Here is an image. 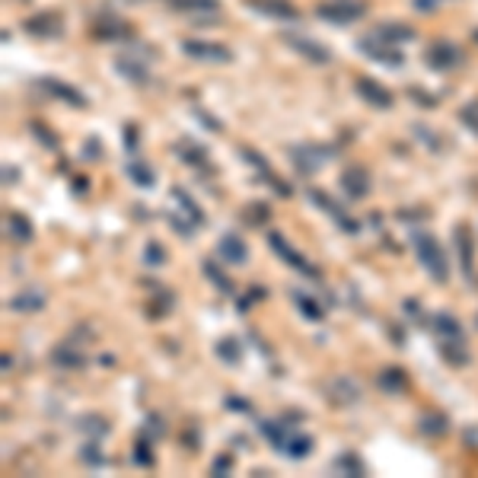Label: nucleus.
<instances>
[{
    "mask_svg": "<svg viewBox=\"0 0 478 478\" xmlns=\"http://www.w3.org/2000/svg\"><path fill=\"white\" fill-rule=\"evenodd\" d=\"M42 306H45L42 293H32V290L10 300V310H19V312H36V310H42Z\"/></svg>",
    "mask_w": 478,
    "mask_h": 478,
    "instance_id": "32",
    "label": "nucleus"
},
{
    "mask_svg": "<svg viewBox=\"0 0 478 478\" xmlns=\"http://www.w3.org/2000/svg\"><path fill=\"white\" fill-rule=\"evenodd\" d=\"M268 243H271V249H275L278 255H281L284 262L290 265V268H297V271H300V275H306V278H319V271L312 268V265L306 262V258L300 255L297 249H290V245H287V239H284L281 233H275V230H271V233H268Z\"/></svg>",
    "mask_w": 478,
    "mask_h": 478,
    "instance_id": "7",
    "label": "nucleus"
},
{
    "mask_svg": "<svg viewBox=\"0 0 478 478\" xmlns=\"http://www.w3.org/2000/svg\"><path fill=\"white\" fill-rule=\"evenodd\" d=\"M424 58H427V64L434 67V71H453V67L462 61V51L453 42H434L427 48Z\"/></svg>",
    "mask_w": 478,
    "mask_h": 478,
    "instance_id": "8",
    "label": "nucleus"
},
{
    "mask_svg": "<svg viewBox=\"0 0 478 478\" xmlns=\"http://www.w3.org/2000/svg\"><path fill=\"white\" fill-rule=\"evenodd\" d=\"M6 233H10L13 243H19V245H29L32 243V223L26 220L23 214H6Z\"/></svg>",
    "mask_w": 478,
    "mask_h": 478,
    "instance_id": "20",
    "label": "nucleus"
},
{
    "mask_svg": "<svg viewBox=\"0 0 478 478\" xmlns=\"http://www.w3.org/2000/svg\"><path fill=\"white\" fill-rule=\"evenodd\" d=\"M421 430H427V434H443V430H447V421L437 418V415H427V418L421 421Z\"/></svg>",
    "mask_w": 478,
    "mask_h": 478,
    "instance_id": "42",
    "label": "nucleus"
},
{
    "mask_svg": "<svg viewBox=\"0 0 478 478\" xmlns=\"http://www.w3.org/2000/svg\"><path fill=\"white\" fill-rule=\"evenodd\" d=\"M4 169H6L4 179H6V182H16V169H13V166H4Z\"/></svg>",
    "mask_w": 478,
    "mask_h": 478,
    "instance_id": "46",
    "label": "nucleus"
},
{
    "mask_svg": "<svg viewBox=\"0 0 478 478\" xmlns=\"http://www.w3.org/2000/svg\"><path fill=\"white\" fill-rule=\"evenodd\" d=\"M147 262H150V265H160V262H166V255H163L160 243H150V245H147Z\"/></svg>",
    "mask_w": 478,
    "mask_h": 478,
    "instance_id": "43",
    "label": "nucleus"
},
{
    "mask_svg": "<svg viewBox=\"0 0 478 478\" xmlns=\"http://www.w3.org/2000/svg\"><path fill=\"white\" fill-rule=\"evenodd\" d=\"M26 32L36 39H58L64 36V23H61L58 13H39V16L26 19Z\"/></svg>",
    "mask_w": 478,
    "mask_h": 478,
    "instance_id": "9",
    "label": "nucleus"
},
{
    "mask_svg": "<svg viewBox=\"0 0 478 478\" xmlns=\"http://www.w3.org/2000/svg\"><path fill=\"white\" fill-rule=\"evenodd\" d=\"M83 462H93V466H102V456L96 453V447L90 443V447H83Z\"/></svg>",
    "mask_w": 478,
    "mask_h": 478,
    "instance_id": "45",
    "label": "nucleus"
},
{
    "mask_svg": "<svg viewBox=\"0 0 478 478\" xmlns=\"http://www.w3.org/2000/svg\"><path fill=\"white\" fill-rule=\"evenodd\" d=\"M456 236V245H459V258H462V271H466V278H472V233H469V227H456L453 230Z\"/></svg>",
    "mask_w": 478,
    "mask_h": 478,
    "instance_id": "22",
    "label": "nucleus"
},
{
    "mask_svg": "<svg viewBox=\"0 0 478 478\" xmlns=\"http://www.w3.org/2000/svg\"><path fill=\"white\" fill-rule=\"evenodd\" d=\"M440 354L449 360L453 367H462L469 364V351H466V341L462 338H453V341H440Z\"/></svg>",
    "mask_w": 478,
    "mask_h": 478,
    "instance_id": "27",
    "label": "nucleus"
},
{
    "mask_svg": "<svg viewBox=\"0 0 478 478\" xmlns=\"http://www.w3.org/2000/svg\"><path fill=\"white\" fill-rule=\"evenodd\" d=\"M51 364L58 367V370H64V373L83 370V367H86V354L77 351L73 345H58V347L51 351Z\"/></svg>",
    "mask_w": 478,
    "mask_h": 478,
    "instance_id": "14",
    "label": "nucleus"
},
{
    "mask_svg": "<svg viewBox=\"0 0 478 478\" xmlns=\"http://www.w3.org/2000/svg\"><path fill=\"white\" fill-rule=\"evenodd\" d=\"M284 42L293 48V51H300L306 61H312V64H329L332 61V51L325 45H319V42H312V39H306V36H284Z\"/></svg>",
    "mask_w": 478,
    "mask_h": 478,
    "instance_id": "10",
    "label": "nucleus"
},
{
    "mask_svg": "<svg viewBox=\"0 0 478 478\" xmlns=\"http://www.w3.org/2000/svg\"><path fill=\"white\" fill-rule=\"evenodd\" d=\"M243 217H249V223H265L268 220V208H265V204H249V208L243 210Z\"/></svg>",
    "mask_w": 478,
    "mask_h": 478,
    "instance_id": "40",
    "label": "nucleus"
},
{
    "mask_svg": "<svg viewBox=\"0 0 478 478\" xmlns=\"http://www.w3.org/2000/svg\"><path fill=\"white\" fill-rule=\"evenodd\" d=\"M459 118H462V125H466L469 131H472V134H478V99H472V102H469V106H462Z\"/></svg>",
    "mask_w": 478,
    "mask_h": 478,
    "instance_id": "38",
    "label": "nucleus"
},
{
    "mask_svg": "<svg viewBox=\"0 0 478 478\" xmlns=\"http://www.w3.org/2000/svg\"><path fill=\"white\" fill-rule=\"evenodd\" d=\"M316 13L329 23H338V26H347V23H357L360 16L367 13V4L364 0H325V4L316 6Z\"/></svg>",
    "mask_w": 478,
    "mask_h": 478,
    "instance_id": "2",
    "label": "nucleus"
},
{
    "mask_svg": "<svg viewBox=\"0 0 478 478\" xmlns=\"http://www.w3.org/2000/svg\"><path fill=\"white\" fill-rule=\"evenodd\" d=\"M115 67H118V73H121V77H128L131 83H147V80H150L147 64H143V61L128 58V54H121V58L115 61Z\"/></svg>",
    "mask_w": 478,
    "mask_h": 478,
    "instance_id": "19",
    "label": "nucleus"
},
{
    "mask_svg": "<svg viewBox=\"0 0 478 478\" xmlns=\"http://www.w3.org/2000/svg\"><path fill=\"white\" fill-rule=\"evenodd\" d=\"M310 449H312V437L297 434V430H293V434L287 437V443H284V456H290V459H306Z\"/></svg>",
    "mask_w": 478,
    "mask_h": 478,
    "instance_id": "25",
    "label": "nucleus"
},
{
    "mask_svg": "<svg viewBox=\"0 0 478 478\" xmlns=\"http://www.w3.org/2000/svg\"><path fill=\"white\" fill-rule=\"evenodd\" d=\"M32 134H36V138H42L48 150H54V147H58V134H54V131H48V128H45V125H39V121L32 125Z\"/></svg>",
    "mask_w": 478,
    "mask_h": 478,
    "instance_id": "41",
    "label": "nucleus"
},
{
    "mask_svg": "<svg viewBox=\"0 0 478 478\" xmlns=\"http://www.w3.org/2000/svg\"><path fill=\"white\" fill-rule=\"evenodd\" d=\"M182 51L195 61H210V64H230V61H233V51H230L227 45L201 42V39H188V42H182Z\"/></svg>",
    "mask_w": 478,
    "mask_h": 478,
    "instance_id": "5",
    "label": "nucleus"
},
{
    "mask_svg": "<svg viewBox=\"0 0 478 478\" xmlns=\"http://www.w3.org/2000/svg\"><path fill=\"white\" fill-rule=\"evenodd\" d=\"M329 156H332L329 150L312 147V143H300V147L290 150V160H293V166H297L300 176H312L325 160H329Z\"/></svg>",
    "mask_w": 478,
    "mask_h": 478,
    "instance_id": "6",
    "label": "nucleus"
},
{
    "mask_svg": "<svg viewBox=\"0 0 478 478\" xmlns=\"http://www.w3.org/2000/svg\"><path fill=\"white\" fill-rule=\"evenodd\" d=\"M475 42H478V29H475Z\"/></svg>",
    "mask_w": 478,
    "mask_h": 478,
    "instance_id": "48",
    "label": "nucleus"
},
{
    "mask_svg": "<svg viewBox=\"0 0 478 478\" xmlns=\"http://www.w3.org/2000/svg\"><path fill=\"white\" fill-rule=\"evenodd\" d=\"M380 386L386 389V392H402V389L408 386V380H405V370H399V367H389V370H382L380 373Z\"/></svg>",
    "mask_w": 478,
    "mask_h": 478,
    "instance_id": "31",
    "label": "nucleus"
},
{
    "mask_svg": "<svg viewBox=\"0 0 478 478\" xmlns=\"http://www.w3.org/2000/svg\"><path fill=\"white\" fill-rule=\"evenodd\" d=\"M176 13H185V16H214L220 13V0H169Z\"/></svg>",
    "mask_w": 478,
    "mask_h": 478,
    "instance_id": "18",
    "label": "nucleus"
},
{
    "mask_svg": "<svg viewBox=\"0 0 478 478\" xmlns=\"http://www.w3.org/2000/svg\"><path fill=\"white\" fill-rule=\"evenodd\" d=\"M354 86H357L360 99L370 102V106H377V108H389V106H392V93H389L382 83H377V80L357 77V80H354Z\"/></svg>",
    "mask_w": 478,
    "mask_h": 478,
    "instance_id": "13",
    "label": "nucleus"
},
{
    "mask_svg": "<svg viewBox=\"0 0 478 478\" xmlns=\"http://www.w3.org/2000/svg\"><path fill=\"white\" fill-rule=\"evenodd\" d=\"M128 176H131V179L138 182V185H143V188H153V182H156V176L150 173L147 163H131V166H128Z\"/></svg>",
    "mask_w": 478,
    "mask_h": 478,
    "instance_id": "35",
    "label": "nucleus"
},
{
    "mask_svg": "<svg viewBox=\"0 0 478 478\" xmlns=\"http://www.w3.org/2000/svg\"><path fill=\"white\" fill-rule=\"evenodd\" d=\"M293 303H297V310L303 312L306 319H312V322H319V319H322V306L316 303V300L310 297V293H293Z\"/></svg>",
    "mask_w": 478,
    "mask_h": 478,
    "instance_id": "30",
    "label": "nucleus"
},
{
    "mask_svg": "<svg viewBox=\"0 0 478 478\" xmlns=\"http://www.w3.org/2000/svg\"><path fill=\"white\" fill-rule=\"evenodd\" d=\"M243 156H245V160H249V163H252V166H255V169H258V176H262V179H265V182H268V185H271V188H275V191H278V195H281V198H290V185H287V182H281V179H278V176H275V173H271V166H268V163H265V160H262V156H258V153H255V150H243Z\"/></svg>",
    "mask_w": 478,
    "mask_h": 478,
    "instance_id": "17",
    "label": "nucleus"
},
{
    "mask_svg": "<svg viewBox=\"0 0 478 478\" xmlns=\"http://www.w3.org/2000/svg\"><path fill=\"white\" fill-rule=\"evenodd\" d=\"M341 191H345L351 201H360V198L370 191V176H367L364 166H347L341 173Z\"/></svg>",
    "mask_w": 478,
    "mask_h": 478,
    "instance_id": "11",
    "label": "nucleus"
},
{
    "mask_svg": "<svg viewBox=\"0 0 478 478\" xmlns=\"http://www.w3.org/2000/svg\"><path fill=\"white\" fill-rule=\"evenodd\" d=\"M332 395H338L335 402H357V386H354V380H335L332 382Z\"/></svg>",
    "mask_w": 478,
    "mask_h": 478,
    "instance_id": "34",
    "label": "nucleus"
},
{
    "mask_svg": "<svg viewBox=\"0 0 478 478\" xmlns=\"http://www.w3.org/2000/svg\"><path fill=\"white\" fill-rule=\"evenodd\" d=\"M39 90H48L54 99H64L67 106H77V108L86 106V99L80 96V90H73L71 83H61V80H54V77H42V80H39Z\"/></svg>",
    "mask_w": 478,
    "mask_h": 478,
    "instance_id": "16",
    "label": "nucleus"
},
{
    "mask_svg": "<svg viewBox=\"0 0 478 478\" xmlns=\"http://www.w3.org/2000/svg\"><path fill=\"white\" fill-rule=\"evenodd\" d=\"M258 430H262V437H265V440H268L275 449H281V453H284L287 437L293 434V430H287L284 424H278V421H262V424H258Z\"/></svg>",
    "mask_w": 478,
    "mask_h": 478,
    "instance_id": "26",
    "label": "nucleus"
},
{
    "mask_svg": "<svg viewBox=\"0 0 478 478\" xmlns=\"http://www.w3.org/2000/svg\"><path fill=\"white\" fill-rule=\"evenodd\" d=\"M138 143H134V128H128V150H134Z\"/></svg>",
    "mask_w": 478,
    "mask_h": 478,
    "instance_id": "47",
    "label": "nucleus"
},
{
    "mask_svg": "<svg viewBox=\"0 0 478 478\" xmlns=\"http://www.w3.org/2000/svg\"><path fill=\"white\" fill-rule=\"evenodd\" d=\"M217 354H220L227 364H236L239 357H243V347H239V341L236 338H223L220 345H217Z\"/></svg>",
    "mask_w": 478,
    "mask_h": 478,
    "instance_id": "37",
    "label": "nucleus"
},
{
    "mask_svg": "<svg viewBox=\"0 0 478 478\" xmlns=\"http://www.w3.org/2000/svg\"><path fill=\"white\" fill-rule=\"evenodd\" d=\"M179 156L188 163V166L208 169V150L198 147V143H191V147H188V141H182V143H179Z\"/></svg>",
    "mask_w": 478,
    "mask_h": 478,
    "instance_id": "28",
    "label": "nucleus"
},
{
    "mask_svg": "<svg viewBox=\"0 0 478 478\" xmlns=\"http://www.w3.org/2000/svg\"><path fill=\"white\" fill-rule=\"evenodd\" d=\"M415 255H418V262L424 265V271L434 281H447L449 278V265H447V252H443V245L437 243L430 233H415Z\"/></svg>",
    "mask_w": 478,
    "mask_h": 478,
    "instance_id": "1",
    "label": "nucleus"
},
{
    "mask_svg": "<svg viewBox=\"0 0 478 478\" xmlns=\"http://www.w3.org/2000/svg\"><path fill=\"white\" fill-rule=\"evenodd\" d=\"M204 275H208L210 281H214L217 287H220V293H233V281H230V278L223 275V271L217 268L214 262H210V258H208V262H204Z\"/></svg>",
    "mask_w": 478,
    "mask_h": 478,
    "instance_id": "36",
    "label": "nucleus"
},
{
    "mask_svg": "<svg viewBox=\"0 0 478 478\" xmlns=\"http://www.w3.org/2000/svg\"><path fill=\"white\" fill-rule=\"evenodd\" d=\"M173 198H176V204H179V208L185 210V217H188L191 227H195V230H198V227H204V210L198 208L195 201H191L185 188H173Z\"/></svg>",
    "mask_w": 478,
    "mask_h": 478,
    "instance_id": "23",
    "label": "nucleus"
},
{
    "mask_svg": "<svg viewBox=\"0 0 478 478\" xmlns=\"http://www.w3.org/2000/svg\"><path fill=\"white\" fill-rule=\"evenodd\" d=\"M377 36L395 45V42H412L415 29H412V26H405V23H382V26H377Z\"/></svg>",
    "mask_w": 478,
    "mask_h": 478,
    "instance_id": "24",
    "label": "nucleus"
},
{
    "mask_svg": "<svg viewBox=\"0 0 478 478\" xmlns=\"http://www.w3.org/2000/svg\"><path fill=\"white\" fill-rule=\"evenodd\" d=\"M230 469H233V459H230V456H220V459H214L210 472H214V475H227Z\"/></svg>",
    "mask_w": 478,
    "mask_h": 478,
    "instance_id": "44",
    "label": "nucleus"
},
{
    "mask_svg": "<svg viewBox=\"0 0 478 478\" xmlns=\"http://www.w3.org/2000/svg\"><path fill=\"white\" fill-rule=\"evenodd\" d=\"M434 329H437V335H440V341H453V338H462V325L456 322L453 316H437Z\"/></svg>",
    "mask_w": 478,
    "mask_h": 478,
    "instance_id": "33",
    "label": "nucleus"
},
{
    "mask_svg": "<svg viewBox=\"0 0 478 478\" xmlns=\"http://www.w3.org/2000/svg\"><path fill=\"white\" fill-rule=\"evenodd\" d=\"M357 48H360V54H367V58L377 61V64H389V67H402V64H405V54H402L392 42H386V39H380V36L360 39Z\"/></svg>",
    "mask_w": 478,
    "mask_h": 478,
    "instance_id": "3",
    "label": "nucleus"
},
{
    "mask_svg": "<svg viewBox=\"0 0 478 478\" xmlns=\"http://www.w3.org/2000/svg\"><path fill=\"white\" fill-rule=\"evenodd\" d=\"M93 39H99V42H125V39L134 36V29L125 23V19L112 16V13H99V16L93 19L90 26Z\"/></svg>",
    "mask_w": 478,
    "mask_h": 478,
    "instance_id": "4",
    "label": "nucleus"
},
{
    "mask_svg": "<svg viewBox=\"0 0 478 478\" xmlns=\"http://www.w3.org/2000/svg\"><path fill=\"white\" fill-rule=\"evenodd\" d=\"M134 462H138V466H143V469L153 466V453H150L147 440H138V447H134Z\"/></svg>",
    "mask_w": 478,
    "mask_h": 478,
    "instance_id": "39",
    "label": "nucleus"
},
{
    "mask_svg": "<svg viewBox=\"0 0 478 478\" xmlns=\"http://www.w3.org/2000/svg\"><path fill=\"white\" fill-rule=\"evenodd\" d=\"M310 201L316 204V208H322L325 214H332V217H335V223H338L341 230H347V233H357V223H354L351 217H347L345 210H341L338 204L332 201V198H325V191H316V188H312V191H310Z\"/></svg>",
    "mask_w": 478,
    "mask_h": 478,
    "instance_id": "15",
    "label": "nucleus"
},
{
    "mask_svg": "<svg viewBox=\"0 0 478 478\" xmlns=\"http://www.w3.org/2000/svg\"><path fill=\"white\" fill-rule=\"evenodd\" d=\"M217 252H220L227 262H233V265H243L245 255H249V252H245V243H243V239H239L236 233H227V236H223L220 245H217Z\"/></svg>",
    "mask_w": 478,
    "mask_h": 478,
    "instance_id": "21",
    "label": "nucleus"
},
{
    "mask_svg": "<svg viewBox=\"0 0 478 478\" xmlns=\"http://www.w3.org/2000/svg\"><path fill=\"white\" fill-rule=\"evenodd\" d=\"M335 472H345V475L360 478V475L367 472V469H364V462H360L357 453H341L338 459H335Z\"/></svg>",
    "mask_w": 478,
    "mask_h": 478,
    "instance_id": "29",
    "label": "nucleus"
},
{
    "mask_svg": "<svg viewBox=\"0 0 478 478\" xmlns=\"http://www.w3.org/2000/svg\"><path fill=\"white\" fill-rule=\"evenodd\" d=\"M249 10H255L258 16H271V19H297V6L290 0H245Z\"/></svg>",
    "mask_w": 478,
    "mask_h": 478,
    "instance_id": "12",
    "label": "nucleus"
}]
</instances>
